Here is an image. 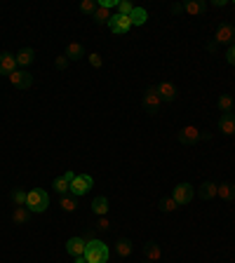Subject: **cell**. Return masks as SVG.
<instances>
[{
  "mask_svg": "<svg viewBox=\"0 0 235 263\" xmlns=\"http://www.w3.org/2000/svg\"><path fill=\"white\" fill-rule=\"evenodd\" d=\"M212 5H214V7H223V5H228V0H212Z\"/></svg>",
  "mask_w": 235,
  "mask_h": 263,
  "instance_id": "37",
  "label": "cell"
},
{
  "mask_svg": "<svg viewBox=\"0 0 235 263\" xmlns=\"http://www.w3.org/2000/svg\"><path fill=\"white\" fill-rule=\"evenodd\" d=\"M172 12L177 14V12H184V5H181V3H174L172 5Z\"/></svg>",
  "mask_w": 235,
  "mask_h": 263,
  "instance_id": "36",
  "label": "cell"
},
{
  "mask_svg": "<svg viewBox=\"0 0 235 263\" xmlns=\"http://www.w3.org/2000/svg\"><path fill=\"white\" fill-rule=\"evenodd\" d=\"M217 197L223 202H230L235 200V184H221L217 190Z\"/></svg>",
  "mask_w": 235,
  "mask_h": 263,
  "instance_id": "23",
  "label": "cell"
},
{
  "mask_svg": "<svg viewBox=\"0 0 235 263\" xmlns=\"http://www.w3.org/2000/svg\"><path fill=\"white\" fill-rule=\"evenodd\" d=\"M59 207H62L64 212H75V209H78V197H73V195H59Z\"/></svg>",
  "mask_w": 235,
  "mask_h": 263,
  "instance_id": "26",
  "label": "cell"
},
{
  "mask_svg": "<svg viewBox=\"0 0 235 263\" xmlns=\"http://www.w3.org/2000/svg\"><path fill=\"white\" fill-rule=\"evenodd\" d=\"M85 261L87 263H106L108 261V247H106V242H101V240H97V238L87 240Z\"/></svg>",
  "mask_w": 235,
  "mask_h": 263,
  "instance_id": "2",
  "label": "cell"
},
{
  "mask_svg": "<svg viewBox=\"0 0 235 263\" xmlns=\"http://www.w3.org/2000/svg\"><path fill=\"white\" fill-rule=\"evenodd\" d=\"M193 195H195V188H193L191 184H179L177 188H174V193H172V197L177 200V204H179V207H184V204H191Z\"/></svg>",
  "mask_w": 235,
  "mask_h": 263,
  "instance_id": "7",
  "label": "cell"
},
{
  "mask_svg": "<svg viewBox=\"0 0 235 263\" xmlns=\"http://www.w3.org/2000/svg\"><path fill=\"white\" fill-rule=\"evenodd\" d=\"M108 28H111L115 36H125V33H130L132 21H130V17H123V14L115 12L111 17V21H108Z\"/></svg>",
  "mask_w": 235,
  "mask_h": 263,
  "instance_id": "8",
  "label": "cell"
},
{
  "mask_svg": "<svg viewBox=\"0 0 235 263\" xmlns=\"http://www.w3.org/2000/svg\"><path fill=\"white\" fill-rule=\"evenodd\" d=\"M73 263H87V261H85V256H78V258H73Z\"/></svg>",
  "mask_w": 235,
  "mask_h": 263,
  "instance_id": "39",
  "label": "cell"
},
{
  "mask_svg": "<svg viewBox=\"0 0 235 263\" xmlns=\"http://www.w3.org/2000/svg\"><path fill=\"white\" fill-rule=\"evenodd\" d=\"M207 0H188V3H184V12L191 14V17H200V14L207 12Z\"/></svg>",
  "mask_w": 235,
  "mask_h": 263,
  "instance_id": "13",
  "label": "cell"
},
{
  "mask_svg": "<svg viewBox=\"0 0 235 263\" xmlns=\"http://www.w3.org/2000/svg\"><path fill=\"white\" fill-rule=\"evenodd\" d=\"M146 263H149V261H146Z\"/></svg>",
  "mask_w": 235,
  "mask_h": 263,
  "instance_id": "41",
  "label": "cell"
},
{
  "mask_svg": "<svg viewBox=\"0 0 235 263\" xmlns=\"http://www.w3.org/2000/svg\"><path fill=\"white\" fill-rule=\"evenodd\" d=\"M73 177H75V171H64L62 177H56L54 181H52V188L59 193V195H66V193H71V181H73Z\"/></svg>",
  "mask_w": 235,
  "mask_h": 263,
  "instance_id": "10",
  "label": "cell"
},
{
  "mask_svg": "<svg viewBox=\"0 0 235 263\" xmlns=\"http://www.w3.org/2000/svg\"><path fill=\"white\" fill-rule=\"evenodd\" d=\"M68 64H71V62H68V56H66V54H59V56L54 59V66H56V68H62V71H64V68H68Z\"/></svg>",
  "mask_w": 235,
  "mask_h": 263,
  "instance_id": "33",
  "label": "cell"
},
{
  "mask_svg": "<svg viewBox=\"0 0 235 263\" xmlns=\"http://www.w3.org/2000/svg\"><path fill=\"white\" fill-rule=\"evenodd\" d=\"M162 104H165V101H162L160 92H158V87H149V90L143 92V106H146L149 113H155V110L160 108Z\"/></svg>",
  "mask_w": 235,
  "mask_h": 263,
  "instance_id": "9",
  "label": "cell"
},
{
  "mask_svg": "<svg viewBox=\"0 0 235 263\" xmlns=\"http://www.w3.org/2000/svg\"><path fill=\"white\" fill-rule=\"evenodd\" d=\"M158 92H160L162 101H174V99H177V94H179V92H177V87H174L172 82H167V80L158 85Z\"/></svg>",
  "mask_w": 235,
  "mask_h": 263,
  "instance_id": "18",
  "label": "cell"
},
{
  "mask_svg": "<svg viewBox=\"0 0 235 263\" xmlns=\"http://www.w3.org/2000/svg\"><path fill=\"white\" fill-rule=\"evenodd\" d=\"M26 197H28V190H24V188H14L12 190L14 207H26Z\"/></svg>",
  "mask_w": 235,
  "mask_h": 263,
  "instance_id": "27",
  "label": "cell"
},
{
  "mask_svg": "<svg viewBox=\"0 0 235 263\" xmlns=\"http://www.w3.org/2000/svg\"><path fill=\"white\" fill-rule=\"evenodd\" d=\"M97 5H99V3H97ZM111 10H108V7H104V5H99L97 7V12L92 14V19L94 21H97V24H108V21H111Z\"/></svg>",
  "mask_w": 235,
  "mask_h": 263,
  "instance_id": "25",
  "label": "cell"
},
{
  "mask_svg": "<svg viewBox=\"0 0 235 263\" xmlns=\"http://www.w3.org/2000/svg\"><path fill=\"white\" fill-rule=\"evenodd\" d=\"M233 110H235V104H233Z\"/></svg>",
  "mask_w": 235,
  "mask_h": 263,
  "instance_id": "40",
  "label": "cell"
},
{
  "mask_svg": "<svg viewBox=\"0 0 235 263\" xmlns=\"http://www.w3.org/2000/svg\"><path fill=\"white\" fill-rule=\"evenodd\" d=\"M217 190H219V186L217 184H212V181H204V184H200L198 186V197H202V200H214L217 197Z\"/></svg>",
  "mask_w": 235,
  "mask_h": 263,
  "instance_id": "16",
  "label": "cell"
},
{
  "mask_svg": "<svg viewBox=\"0 0 235 263\" xmlns=\"http://www.w3.org/2000/svg\"><path fill=\"white\" fill-rule=\"evenodd\" d=\"M97 7H99V5H97L94 0H82V3H80V10H82L85 14H90V17L97 12Z\"/></svg>",
  "mask_w": 235,
  "mask_h": 263,
  "instance_id": "31",
  "label": "cell"
},
{
  "mask_svg": "<svg viewBox=\"0 0 235 263\" xmlns=\"http://www.w3.org/2000/svg\"><path fill=\"white\" fill-rule=\"evenodd\" d=\"M233 97H228V94H221V97H219V101H217V106H219V110H221V115L223 113H230V110H233Z\"/></svg>",
  "mask_w": 235,
  "mask_h": 263,
  "instance_id": "28",
  "label": "cell"
},
{
  "mask_svg": "<svg viewBox=\"0 0 235 263\" xmlns=\"http://www.w3.org/2000/svg\"><path fill=\"white\" fill-rule=\"evenodd\" d=\"M134 7H136V5H132L130 0H120V3H118V14H123V17H130Z\"/></svg>",
  "mask_w": 235,
  "mask_h": 263,
  "instance_id": "30",
  "label": "cell"
},
{
  "mask_svg": "<svg viewBox=\"0 0 235 263\" xmlns=\"http://www.w3.org/2000/svg\"><path fill=\"white\" fill-rule=\"evenodd\" d=\"M214 43L217 45H228V47H233L235 45V26L233 24H219L217 31H214Z\"/></svg>",
  "mask_w": 235,
  "mask_h": 263,
  "instance_id": "4",
  "label": "cell"
},
{
  "mask_svg": "<svg viewBox=\"0 0 235 263\" xmlns=\"http://www.w3.org/2000/svg\"><path fill=\"white\" fill-rule=\"evenodd\" d=\"M64 54L68 56V62H78V59H82L85 56V47H82L80 43H68L66 52Z\"/></svg>",
  "mask_w": 235,
  "mask_h": 263,
  "instance_id": "20",
  "label": "cell"
},
{
  "mask_svg": "<svg viewBox=\"0 0 235 263\" xmlns=\"http://www.w3.org/2000/svg\"><path fill=\"white\" fill-rule=\"evenodd\" d=\"M87 62H90V66H92V68H101V66H104V59H101L99 52H92V54H87Z\"/></svg>",
  "mask_w": 235,
  "mask_h": 263,
  "instance_id": "32",
  "label": "cell"
},
{
  "mask_svg": "<svg viewBox=\"0 0 235 263\" xmlns=\"http://www.w3.org/2000/svg\"><path fill=\"white\" fill-rule=\"evenodd\" d=\"M160 209L165 212V214H172V212L179 209V204H177V200L169 195V197H162V200H160Z\"/></svg>",
  "mask_w": 235,
  "mask_h": 263,
  "instance_id": "29",
  "label": "cell"
},
{
  "mask_svg": "<svg viewBox=\"0 0 235 263\" xmlns=\"http://www.w3.org/2000/svg\"><path fill=\"white\" fill-rule=\"evenodd\" d=\"M14 56H17V66L26 71V66H31L33 59H36V52H33V47H24V49H19V54Z\"/></svg>",
  "mask_w": 235,
  "mask_h": 263,
  "instance_id": "15",
  "label": "cell"
},
{
  "mask_svg": "<svg viewBox=\"0 0 235 263\" xmlns=\"http://www.w3.org/2000/svg\"><path fill=\"white\" fill-rule=\"evenodd\" d=\"M177 139H179V143H184V146H193V143H198L200 139H204V134L198 127L188 125V127H181L179 132H177Z\"/></svg>",
  "mask_w": 235,
  "mask_h": 263,
  "instance_id": "6",
  "label": "cell"
},
{
  "mask_svg": "<svg viewBox=\"0 0 235 263\" xmlns=\"http://www.w3.org/2000/svg\"><path fill=\"white\" fill-rule=\"evenodd\" d=\"M85 249H87V240L85 238H71L66 242V251L71 254L73 258L78 256H85Z\"/></svg>",
  "mask_w": 235,
  "mask_h": 263,
  "instance_id": "11",
  "label": "cell"
},
{
  "mask_svg": "<svg viewBox=\"0 0 235 263\" xmlns=\"http://www.w3.org/2000/svg\"><path fill=\"white\" fill-rule=\"evenodd\" d=\"M132 249H134V245H132V240L127 238H120L118 240V245H115V254L120 258H130L132 256Z\"/></svg>",
  "mask_w": 235,
  "mask_h": 263,
  "instance_id": "19",
  "label": "cell"
},
{
  "mask_svg": "<svg viewBox=\"0 0 235 263\" xmlns=\"http://www.w3.org/2000/svg\"><path fill=\"white\" fill-rule=\"evenodd\" d=\"M226 62H228L230 66H235V45L228 47V52H226Z\"/></svg>",
  "mask_w": 235,
  "mask_h": 263,
  "instance_id": "35",
  "label": "cell"
},
{
  "mask_svg": "<svg viewBox=\"0 0 235 263\" xmlns=\"http://www.w3.org/2000/svg\"><path fill=\"white\" fill-rule=\"evenodd\" d=\"M92 212L97 216H108V197L99 195L92 200Z\"/></svg>",
  "mask_w": 235,
  "mask_h": 263,
  "instance_id": "22",
  "label": "cell"
},
{
  "mask_svg": "<svg viewBox=\"0 0 235 263\" xmlns=\"http://www.w3.org/2000/svg\"><path fill=\"white\" fill-rule=\"evenodd\" d=\"M143 256H146L149 263H158L162 258L160 245H158V242H146V245H143Z\"/></svg>",
  "mask_w": 235,
  "mask_h": 263,
  "instance_id": "14",
  "label": "cell"
},
{
  "mask_svg": "<svg viewBox=\"0 0 235 263\" xmlns=\"http://www.w3.org/2000/svg\"><path fill=\"white\" fill-rule=\"evenodd\" d=\"M146 19H149V12H146L143 7H134V10H132V14H130L132 26H143Z\"/></svg>",
  "mask_w": 235,
  "mask_h": 263,
  "instance_id": "24",
  "label": "cell"
},
{
  "mask_svg": "<svg viewBox=\"0 0 235 263\" xmlns=\"http://www.w3.org/2000/svg\"><path fill=\"white\" fill-rule=\"evenodd\" d=\"M94 186V179L90 174H75L73 181H71V195L73 197H82L87 195Z\"/></svg>",
  "mask_w": 235,
  "mask_h": 263,
  "instance_id": "3",
  "label": "cell"
},
{
  "mask_svg": "<svg viewBox=\"0 0 235 263\" xmlns=\"http://www.w3.org/2000/svg\"><path fill=\"white\" fill-rule=\"evenodd\" d=\"M28 219H31V212H28V207H14V212H12L14 226H26V223H28Z\"/></svg>",
  "mask_w": 235,
  "mask_h": 263,
  "instance_id": "21",
  "label": "cell"
},
{
  "mask_svg": "<svg viewBox=\"0 0 235 263\" xmlns=\"http://www.w3.org/2000/svg\"><path fill=\"white\" fill-rule=\"evenodd\" d=\"M207 49H210L212 54H214V52H217V49H219V45H217V43H210V45H207Z\"/></svg>",
  "mask_w": 235,
  "mask_h": 263,
  "instance_id": "38",
  "label": "cell"
},
{
  "mask_svg": "<svg viewBox=\"0 0 235 263\" xmlns=\"http://www.w3.org/2000/svg\"><path fill=\"white\" fill-rule=\"evenodd\" d=\"M219 129H221L223 134L233 136L235 134V115H230V113H223V115L219 118Z\"/></svg>",
  "mask_w": 235,
  "mask_h": 263,
  "instance_id": "17",
  "label": "cell"
},
{
  "mask_svg": "<svg viewBox=\"0 0 235 263\" xmlns=\"http://www.w3.org/2000/svg\"><path fill=\"white\" fill-rule=\"evenodd\" d=\"M17 56L10 54V52H0V73L3 75H10L17 71Z\"/></svg>",
  "mask_w": 235,
  "mask_h": 263,
  "instance_id": "12",
  "label": "cell"
},
{
  "mask_svg": "<svg viewBox=\"0 0 235 263\" xmlns=\"http://www.w3.org/2000/svg\"><path fill=\"white\" fill-rule=\"evenodd\" d=\"M7 80H10V85H12L14 90H28V87L33 85V75L28 73V71H24V68H17L14 73L7 75Z\"/></svg>",
  "mask_w": 235,
  "mask_h": 263,
  "instance_id": "5",
  "label": "cell"
},
{
  "mask_svg": "<svg viewBox=\"0 0 235 263\" xmlns=\"http://www.w3.org/2000/svg\"><path fill=\"white\" fill-rule=\"evenodd\" d=\"M97 228H99V230H111V219H108V216H99Z\"/></svg>",
  "mask_w": 235,
  "mask_h": 263,
  "instance_id": "34",
  "label": "cell"
},
{
  "mask_svg": "<svg viewBox=\"0 0 235 263\" xmlns=\"http://www.w3.org/2000/svg\"><path fill=\"white\" fill-rule=\"evenodd\" d=\"M26 207H28L31 214H43L50 207V195L43 188H31L28 190V197H26Z\"/></svg>",
  "mask_w": 235,
  "mask_h": 263,
  "instance_id": "1",
  "label": "cell"
}]
</instances>
